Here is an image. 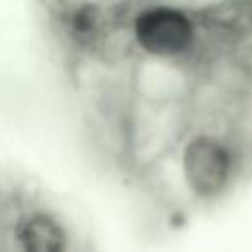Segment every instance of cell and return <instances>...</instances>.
<instances>
[{"instance_id": "obj_3", "label": "cell", "mask_w": 252, "mask_h": 252, "mask_svg": "<svg viewBox=\"0 0 252 252\" xmlns=\"http://www.w3.org/2000/svg\"><path fill=\"white\" fill-rule=\"evenodd\" d=\"M132 41L142 57L183 63L195 71L207 57L195 12L173 4L142 8L132 22Z\"/></svg>"}, {"instance_id": "obj_1", "label": "cell", "mask_w": 252, "mask_h": 252, "mask_svg": "<svg viewBox=\"0 0 252 252\" xmlns=\"http://www.w3.org/2000/svg\"><path fill=\"white\" fill-rule=\"evenodd\" d=\"M183 199L193 207H215L226 201L252 171L232 124L193 122L171 156Z\"/></svg>"}, {"instance_id": "obj_2", "label": "cell", "mask_w": 252, "mask_h": 252, "mask_svg": "<svg viewBox=\"0 0 252 252\" xmlns=\"http://www.w3.org/2000/svg\"><path fill=\"white\" fill-rule=\"evenodd\" d=\"M0 252H93L77 222L24 179L0 215Z\"/></svg>"}]
</instances>
